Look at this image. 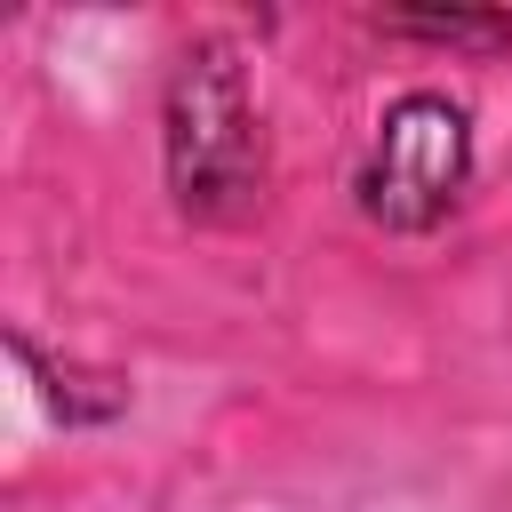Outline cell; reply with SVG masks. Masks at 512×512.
Segmentation results:
<instances>
[{
  "mask_svg": "<svg viewBox=\"0 0 512 512\" xmlns=\"http://www.w3.org/2000/svg\"><path fill=\"white\" fill-rule=\"evenodd\" d=\"M248 104H240V80L224 72V56H200L184 80H176V184L184 200H208L224 184L248 176Z\"/></svg>",
  "mask_w": 512,
  "mask_h": 512,
  "instance_id": "cell-2",
  "label": "cell"
},
{
  "mask_svg": "<svg viewBox=\"0 0 512 512\" xmlns=\"http://www.w3.org/2000/svg\"><path fill=\"white\" fill-rule=\"evenodd\" d=\"M456 184H464V112L448 96H400L368 160V216L416 232L456 200Z\"/></svg>",
  "mask_w": 512,
  "mask_h": 512,
  "instance_id": "cell-1",
  "label": "cell"
}]
</instances>
